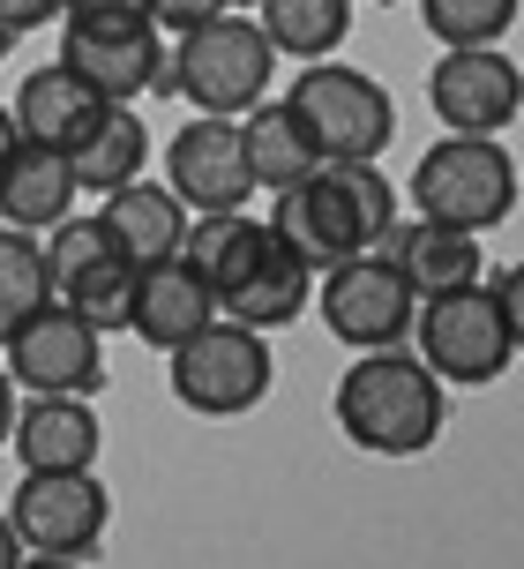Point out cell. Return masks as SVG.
<instances>
[{
  "label": "cell",
  "mask_w": 524,
  "mask_h": 569,
  "mask_svg": "<svg viewBox=\"0 0 524 569\" xmlns=\"http://www.w3.org/2000/svg\"><path fill=\"white\" fill-rule=\"evenodd\" d=\"M322 322H330V338L337 345H360V352H375V345H405L412 330V284L397 278V262L382 256V248H360L345 262H322Z\"/></svg>",
  "instance_id": "cell-9"
},
{
  "label": "cell",
  "mask_w": 524,
  "mask_h": 569,
  "mask_svg": "<svg viewBox=\"0 0 524 569\" xmlns=\"http://www.w3.org/2000/svg\"><path fill=\"white\" fill-rule=\"evenodd\" d=\"M352 30V0H262V38L292 60L337 53Z\"/></svg>",
  "instance_id": "cell-25"
},
{
  "label": "cell",
  "mask_w": 524,
  "mask_h": 569,
  "mask_svg": "<svg viewBox=\"0 0 524 569\" xmlns=\"http://www.w3.org/2000/svg\"><path fill=\"white\" fill-rule=\"evenodd\" d=\"M143 8H150V23L165 30V38H180V30L203 23V16H218L225 0H143Z\"/></svg>",
  "instance_id": "cell-28"
},
{
  "label": "cell",
  "mask_w": 524,
  "mask_h": 569,
  "mask_svg": "<svg viewBox=\"0 0 524 569\" xmlns=\"http://www.w3.org/2000/svg\"><path fill=\"white\" fill-rule=\"evenodd\" d=\"M165 188H173L195 218H203V210H240V202L255 196L248 158H240V120L233 113L188 120L173 136V150H165Z\"/></svg>",
  "instance_id": "cell-14"
},
{
  "label": "cell",
  "mask_w": 524,
  "mask_h": 569,
  "mask_svg": "<svg viewBox=\"0 0 524 569\" xmlns=\"http://www.w3.org/2000/svg\"><path fill=\"white\" fill-rule=\"evenodd\" d=\"M240 120V158H248V180L255 188H285V180H300V172L315 166V142H308V128L292 120V106H248V113H233Z\"/></svg>",
  "instance_id": "cell-24"
},
{
  "label": "cell",
  "mask_w": 524,
  "mask_h": 569,
  "mask_svg": "<svg viewBox=\"0 0 524 569\" xmlns=\"http://www.w3.org/2000/svg\"><path fill=\"white\" fill-rule=\"evenodd\" d=\"M8 427H16V375L0 368V442H8Z\"/></svg>",
  "instance_id": "cell-31"
},
{
  "label": "cell",
  "mask_w": 524,
  "mask_h": 569,
  "mask_svg": "<svg viewBox=\"0 0 524 569\" xmlns=\"http://www.w3.org/2000/svg\"><path fill=\"white\" fill-rule=\"evenodd\" d=\"M165 53H173L165 60V83H173L188 106H203V113H248L262 90H270V68H278V46H270L262 23L240 16V8L203 16L195 30H180Z\"/></svg>",
  "instance_id": "cell-4"
},
{
  "label": "cell",
  "mask_w": 524,
  "mask_h": 569,
  "mask_svg": "<svg viewBox=\"0 0 524 569\" xmlns=\"http://www.w3.org/2000/svg\"><path fill=\"white\" fill-rule=\"evenodd\" d=\"M23 562V540H16V525H8V510H0V569Z\"/></svg>",
  "instance_id": "cell-32"
},
{
  "label": "cell",
  "mask_w": 524,
  "mask_h": 569,
  "mask_svg": "<svg viewBox=\"0 0 524 569\" xmlns=\"http://www.w3.org/2000/svg\"><path fill=\"white\" fill-rule=\"evenodd\" d=\"M60 68H75L98 98H143V90L165 83V30L150 23V16H68L60 30Z\"/></svg>",
  "instance_id": "cell-12"
},
{
  "label": "cell",
  "mask_w": 524,
  "mask_h": 569,
  "mask_svg": "<svg viewBox=\"0 0 524 569\" xmlns=\"http://www.w3.org/2000/svg\"><path fill=\"white\" fill-rule=\"evenodd\" d=\"M210 315H218V292H210L188 262H150V270H135V300H128V330L143 345H158V352H173L180 338H195Z\"/></svg>",
  "instance_id": "cell-18"
},
{
  "label": "cell",
  "mask_w": 524,
  "mask_h": 569,
  "mask_svg": "<svg viewBox=\"0 0 524 569\" xmlns=\"http://www.w3.org/2000/svg\"><path fill=\"white\" fill-rule=\"evenodd\" d=\"M412 345L442 382H495L517 368V270H502L495 284H457L412 308Z\"/></svg>",
  "instance_id": "cell-3"
},
{
  "label": "cell",
  "mask_w": 524,
  "mask_h": 569,
  "mask_svg": "<svg viewBox=\"0 0 524 569\" xmlns=\"http://www.w3.org/2000/svg\"><path fill=\"white\" fill-rule=\"evenodd\" d=\"M75 210V172H68V158L60 150H46V142H8V158H0V226H60Z\"/></svg>",
  "instance_id": "cell-20"
},
{
  "label": "cell",
  "mask_w": 524,
  "mask_h": 569,
  "mask_svg": "<svg viewBox=\"0 0 524 569\" xmlns=\"http://www.w3.org/2000/svg\"><path fill=\"white\" fill-rule=\"evenodd\" d=\"M105 517H113V495L90 465L83 472H23L16 502H8L23 555H46V562H90Z\"/></svg>",
  "instance_id": "cell-8"
},
{
  "label": "cell",
  "mask_w": 524,
  "mask_h": 569,
  "mask_svg": "<svg viewBox=\"0 0 524 569\" xmlns=\"http://www.w3.org/2000/svg\"><path fill=\"white\" fill-rule=\"evenodd\" d=\"M105 330H90L75 308H30L16 330H8V360L0 368L16 375V390H68V398H98L105 390Z\"/></svg>",
  "instance_id": "cell-10"
},
{
  "label": "cell",
  "mask_w": 524,
  "mask_h": 569,
  "mask_svg": "<svg viewBox=\"0 0 524 569\" xmlns=\"http://www.w3.org/2000/svg\"><path fill=\"white\" fill-rule=\"evenodd\" d=\"M442 375L420 360V352H397V345H375L360 352L337 382V427H345L352 450L367 457H420L435 450L442 435Z\"/></svg>",
  "instance_id": "cell-2"
},
{
  "label": "cell",
  "mask_w": 524,
  "mask_h": 569,
  "mask_svg": "<svg viewBox=\"0 0 524 569\" xmlns=\"http://www.w3.org/2000/svg\"><path fill=\"white\" fill-rule=\"evenodd\" d=\"M60 16L83 23V16H150V8H143V0H60Z\"/></svg>",
  "instance_id": "cell-30"
},
{
  "label": "cell",
  "mask_w": 524,
  "mask_h": 569,
  "mask_svg": "<svg viewBox=\"0 0 524 569\" xmlns=\"http://www.w3.org/2000/svg\"><path fill=\"white\" fill-rule=\"evenodd\" d=\"M308 300H315V262L292 256L278 232H270V248L255 256V270L225 292L233 322H248V330H262V338H270V330H285V322H300Z\"/></svg>",
  "instance_id": "cell-21"
},
{
  "label": "cell",
  "mask_w": 524,
  "mask_h": 569,
  "mask_svg": "<svg viewBox=\"0 0 524 569\" xmlns=\"http://www.w3.org/2000/svg\"><path fill=\"white\" fill-rule=\"evenodd\" d=\"M173 398L188 405V412H203V420H233V412H255L262 398H270V345H262V330H248V322H218L210 315L195 338H180L173 352Z\"/></svg>",
  "instance_id": "cell-7"
},
{
  "label": "cell",
  "mask_w": 524,
  "mask_h": 569,
  "mask_svg": "<svg viewBox=\"0 0 524 569\" xmlns=\"http://www.w3.org/2000/svg\"><path fill=\"white\" fill-rule=\"evenodd\" d=\"M382 256L397 262V278L412 284V300H435V292H457V284L480 278V232L465 226H435V218H420V226H397L375 240Z\"/></svg>",
  "instance_id": "cell-17"
},
{
  "label": "cell",
  "mask_w": 524,
  "mask_h": 569,
  "mask_svg": "<svg viewBox=\"0 0 524 569\" xmlns=\"http://www.w3.org/2000/svg\"><path fill=\"white\" fill-rule=\"evenodd\" d=\"M46 278L53 300L75 308L90 330H128V300H135V262L120 256L98 218H60L46 240Z\"/></svg>",
  "instance_id": "cell-11"
},
{
  "label": "cell",
  "mask_w": 524,
  "mask_h": 569,
  "mask_svg": "<svg viewBox=\"0 0 524 569\" xmlns=\"http://www.w3.org/2000/svg\"><path fill=\"white\" fill-rule=\"evenodd\" d=\"M113 98H98V90L75 76V68H30L23 83H16V106H8V120H16V136L23 142H46V150H68V142L83 136L90 120L105 113Z\"/></svg>",
  "instance_id": "cell-19"
},
{
  "label": "cell",
  "mask_w": 524,
  "mask_h": 569,
  "mask_svg": "<svg viewBox=\"0 0 524 569\" xmlns=\"http://www.w3.org/2000/svg\"><path fill=\"white\" fill-rule=\"evenodd\" d=\"M53 16H60V0H0V23L16 30V38L38 30V23H53Z\"/></svg>",
  "instance_id": "cell-29"
},
{
  "label": "cell",
  "mask_w": 524,
  "mask_h": 569,
  "mask_svg": "<svg viewBox=\"0 0 524 569\" xmlns=\"http://www.w3.org/2000/svg\"><path fill=\"white\" fill-rule=\"evenodd\" d=\"M8 442L23 457V472H83L98 465V412L90 398H68V390H30V405L16 412Z\"/></svg>",
  "instance_id": "cell-15"
},
{
  "label": "cell",
  "mask_w": 524,
  "mask_h": 569,
  "mask_svg": "<svg viewBox=\"0 0 524 569\" xmlns=\"http://www.w3.org/2000/svg\"><path fill=\"white\" fill-rule=\"evenodd\" d=\"M427 98L450 136H502L524 113V76L502 46H450L427 68Z\"/></svg>",
  "instance_id": "cell-13"
},
{
  "label": "cell",
  "mask_w": 524,
  "mask_h": 569,
  "mask_svg": "<svg viewBox=\"0 0 524 569\" xmlns=\"http://www.w3.org/2000/svg\"><path fill=\"white\" fill-rule=\"evenodd\" d=\"M68 158V172H75V188H90V196H113L120 180H135L150 158V136H143V120L128 113V106H105V113L90 120L83 136L60 150Z\"/></svg>",
  "instance_id": "cell-23"
},
{
  "label": "cell",
  "mask_w": 524,
  "mask_h": 569,
  "mask_svg": "<svg viewBox=\"0 0 524 569\" xmlns=\"http://www.w3.org/2000/svg\"><path fill=\"white\" fill-rule=\"evenodd\" d=\"M292 120L308 128L315 158H382L390 136H397V106L375 76H360L345 60H308V76L292 83Z\"/></svg>",
  "instance_id": "cell-6"
},
{
  "label": "cell",
  "mask_w": 524,
  "mask_h": 569,
  "mask_svg": "<svg viewBox=\"0 0 524 569\" xmlns=\"http://www.w3.org/2000/svg\"><path fill=\"white\" fill-rule=\"evenodd\" d=\"M46 300H53L46 248H38L23 226H0V345H8V330H16L30 308H46Z\"/></svg>",
  "instance_id": "cell-26"
},
{
  "label": "cell",
  "mask_w": 524,
  "mask_h": 569,
  "mask_svg": "<svg viewBox=\"0 0 524 569\" xmlns=\"http://www.w3.org/2000/svg\"><path fill=\"white\" fill-rule=\"evenodd\" d=\"M412 210L435 226L487 232L517 210V158L495 136H450L412 166Z\"/></svg>",
  "instance_id": "cell-5"
},
{
  "label": "cell",
  "mask_w": 524,
  "mask_h": 569,
  "mask_svg": "<svg viewBox=\"0 0 524 569\" xmlns=\"http://www.w3.org/2000/svg\"><path fill=\"white\" fill-rule=\"evenodd\" d=\"M98 226H105V240H113L135 270H150V262L180 256V240H188V202H180L165 180H143V172H135V180H120L113 196H105Z\"/></svg>",
  "instance_id": "cell-16"
},
{
  "label": "cell",
  "mask_w": 524,
  "mask_h": 569,
  "mask_svg": "<svg viewBox=\"0 0 524 569\" xmlns=\"http://www.w3.org/2000/svg\"><path fill=\"white\" fill-rule=\"evenodd\" d=\"M270 248V218H240V210H203V226L188 218V240H180V262L195 270V278L218 292V308H225V292H233L248 270H255V256Z\"/></svg>",
  "instance_id": "cell-22"
},
{
  "label": "cell",
  "mask_w": 524,
  "mask_h": 569,
  "mask_svg": "<svg viewBox=\"0 0 524 569\" xmlns=\"http://www.w3.org/2000/svg\"><path fill=\"white\" fill-rule=\"evenodd\" d=\"M420 16L442 46H502L517 23V0H420Z\"/></svg>",
  "instance_id": "cell-27"
},
{
  "label": "cell",
  "mask_w": 524,
  "mask_h": 569,
  "mask_svg": "<svg viewBox=\"0 0 524 569\" xmlns=\"http://www.w3.org/2000/svg\"><path fill=\"white\" fill-rule=\"evenodd\" d=\"M397 218V188L382 180L375 158H315V166L278 188V210H270V232L285 240L292 256L345 262L360 248H375Z\"/></svg>",
  "instance_id": "cell-1"
},
{
  "label": "cell",
  "mask_w": 524,
  "mask_h": 569,
  "mask_svg": "<svg viewBox=\"0 0 524 569\" xmlns=\"http://www.w3.org/2000/svg\"><path fill=\"white\" fill-rule=\"evenodd\" d=\"M8 142H16V120H8V106H0V158H8Z\"/></svg>",
  "instance_id": "cell-33"
},
{
  "label": "cell",
  "mask_w": 524,
  "mask_h": 569,
  "mask_svg": "<svg viewBox=\"0 0 524 569\" xmlns=\"http://www.w3.org/2000/svg\"><path fill=\"white\" fill-rule=\"evenodd\" d=\"M8 46H16V30H8V23H0V60H8Z\"/></svg>",
  "instance_id": "cell-34"
},
{
  "label": "cell",
  "mask_w": 524,
  "mask_h": 569,
  "mask_svg": "<svg viewBox=\"0 0 524 569\" xmlns=\"http://www.w3.org/2000/svg\"><path fill=\"white\" fill-rule=\"evenodd\" d=\"M225 8H262V0H225Z\"/></svg>",
  "instance_id": "cell-35"
}]
</instances>
